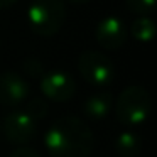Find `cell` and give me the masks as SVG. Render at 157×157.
<instances>
[{"label":"cell","instance_id":"1","mask_svg":"<svg viewBox=\"0 0 157 157\" xmlns=\"http://www.w3.org/2000/svg\"><path fill=\"white\" fill-rule=\"evenodd\" d=\"M44 144L51 157H90L95 139L86 122L68 115L51 123Z\"/></svg>","mask_w":157,"mask_h":157},{"label":"cell","instance_id":"2","mask_svg":"<svg viewBox=\"0 0 157 157\" xmlns=\"http://www.w3.org/2000/svg\"><path fill=\"white\" fill-rule=\"evenodd\" d=\"M66 7L63 0H32L27 9V24L41 37H51L63 27Z\"/></svg>","mask_w":157,"mask_h":157},{"label":"cell","instance_id":"3","mask_svg":"<svg viewBox=\"0 0 157 157\" xmlns=\"http://www.w3.org/2000/svg\"><path fill=\"white\" fill-rule=\"evenodd\" d=\"M150 113V95L144 86H128L120 93L115 115L122 125L135 127L147 120Z\"/></svg>","mask_w":157,"mask_h":157},{"label":"cell","instance_id":"4","mask_svg":"<svg viewBox=\"0 0 157 157\" xmlns=\"http://www.w3.org/2000/svg\"><path fill=\"white\" fill-rule=\"evenodd\" d=\"M78 69L86 83L93 86H108L115 79L113 61L98 51H85L78 59Z\"/></svg>","mask_w":157,"mask_h":157},{"label":"cell","instance_id":"5","mask_svg":"<svg viewBox=\"0 0 157 157\" xmlns=\"http://www.w3.org/2000/svg\"><path fill=\"white\" fill-rule=\"evenodd\" d=\"M41 91L52 101H68L76 91V83L68 73L61 69L44 73L41 78Z\"/></svg>","mask_w":157,"mask_h":157},{"label":"cell","instance_id":"6","mask_svg":"<svg viewBox=\"0 0 157 157\" xmlns=\"http://www.w3.org/2000/svg\"><path fill=\"white\" fill-rule=\"evenodd\" d=\"M4 132L9 142L24 145L31 142L36 135V120L29 117L25 112L15 110L9 113L4 120Z\"/></svg>","mask_w":157,"mask_h":157},{"label":"cell","instance_id":"7","mask_svg":"<svg viewBox=\"0 0 157 157\" xmlns=\"http://www.w3.org/2000/svg\"><path fill=\"white\" fill-rule=\"evenodd\" d=\"M127 36H128L127 25L123 24L122 19L115 17V15H108V17L101 19L95 31L96 42L108 51L122 48L127 41Z\"/></svg>","mask_w":157,"mask_h":157},{"label":"cell","instance_id":"8","mask_svg":"<svg viewBox=\"0 0 157 157\" xmlns=\"http://www.w3.org/2000/svg\"><path fill=\"white\" fill-rule=\"evenodd\" d=\"M29 96V85L19 73H0V103L15 106Z\"/></svg>","mask_w":157,"mask_h":157},{"label":"cell","instance_id":"9","mask_svg":"<svg viewBox=\"0 0 157 157\" xmlns=\"http://www.w3.org/2000/svg\"><path fill=\"white\" fill-rule=\"evenodd\" d=\"M113 98L108 91H100L91 95L85 103H83V110H85L86 117H90L91 120H101L108 115V112L112 110Z\"/></svg>","mask_w":157,"mask_h":157},{"label":"cell","instance_id":"10","mask_svg":"<svg viewBox=\"0 0 157 157\" xmlns=\"http://www.w3.org/2000/svg\"><path fill=\"white\" fill-rule=\"evenodd\" d=\"M115 149L120 157H139L142 150V140L133 132H123L117 139Z\"/></svg>","mask_w":157,"mask_h":157},{"label":"cell","instance_id":"11","mask_svg":"<svg viewBox=\"0 0 157 157\" xmlns=\"http://www.w3.org/2000/svg\"><path fill=\"white\" fill-rule=\"evenodd\" d=\"M130 34L139 42H149L155 34V24L150 17H139L130 25Z\"/></svg>","mask_w":157,"mask_h":157},{"label":"cell","instance_id":"12","mask_svg":"<svg viewBox=\"0 0 157 157\" xmlns=\"http://www.w3.org/2000/svg\"><path fill=\"white\" fill-rule=\"evenodd\" d=\"M125 5L128 7L130 12L140 15V17H147L154 12L155 0H125Z\"/></svg>","mask_w":157,"mask_h":157},{"label":"cell","instance_id":"13","mask_svg":"<svg viewBox=\"0 0 157 157\" xmlns=\"http://www.w3.org/2000/svg\"><path fill=\"white\" fill-rule=\"evenodd\" d=\"M24 112L37 122V120H41L42 117L48 113V101H46L44 98H32L31 101L27 103Z\"/></svg>","mask_w":157,"mask_h":157},{"label":"cell","instance_id":"14","mask_svg":"<svg viewBox=\"0 0 157 157\" xmlns=\"http://www.w3.org/2000/svg\"><path fill=\"white\" fill-rule=\"evenodd\" d=\"M22 69H24L25 75L32 76V78H37V76H42L44 75V66L39 59L36 58H29L22 63Z\"/></svg>","mask_w":157,"mask_h":157},{"label":"cell","instance_id":"15","mask_svg":"<svg viewBox=\"0 0 157 157\" xmlns=\"http://www.w3.org/2000/svg\"><path fill=\"white\" fill-rule=\"evenodd\" d=\"M9 157H41V155H39L37 150H34V149H29V147H21V149H15Z\"/></svg>","mask_w":157,"mask_h":157},{"label":"cell","instance_id":"16","mask_svg":"<svg viewBox=\"0 0 157 157\" xmlns=\"http://www.w3.org/2000/svg\"><path fill=\"white\" fill-rule=\"evenodd\" d=\"M17 0H0V9H7L10 5H14Z\"/></svg>","mask_w":157,"mask_h":157},{"label":"cell","instance_id":"17","mask_svg":"<svg viewBox=\"0 0 157 157\" xmlns=\"http://www.w3.org/2000/svg\"><path fill=\"white\" fill-rule=\"evenodd\" d=\"M69 4H75V5H83V4H88L90 0H66Z\"/></svg>","mask_w":157,"mask_h":157}]
</instances>
